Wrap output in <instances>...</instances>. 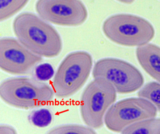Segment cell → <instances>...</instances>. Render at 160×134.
Masks as SVG:
<instances>
[{
  "label": "cell",
  "instance_id": "cell-1",
  "mask_svg": "<svg viewBox=\"0 0 160 134\" xmlns=\"http://www.w3.org/2000/svg\"><path fill=\"white\" fill-rule=\"evenodd\" d=\"M13 30L17 39L37 55L54 58L62 51V40L58 32L34 14H20L14 20Z\"/></svg>",
  "mask_w": 160,
  "mask_h": 134
},
{
  "label": "cell",
  "instance_id": "cell-2",
  "mask_svg": "<svg viewBox=\"0 0 160 134\" xmlns=\"http://www.w3.org/2000/svg\"><path fill=\"white\" fill-rule=\"evenodd\" d=\"M54 90L48 84L28 77H12L0 84V97L7 105L24 110L40 108L53 100Z\"/></svg>",
  "mask_w": 160,
  "mask_h": 134
},
{
  "label": "cell",
  "instance_id": "cell-3",
  "mask_svg": "<svg viewBox=\"0 0 160 134\" xmlns=\"http://www.w3.org/2000/svg\"><path fill=\"white\" fill-rule=\"evenodd\" d=\"M91 55L86 51L68 54L57 70L52 82L55 96L66 99L76 94L88 81L92 69Z\"/></svg>",
  "mask_w": 160,
  "mask_h": 134
},
{
  "label": "cell",
  "instance_id": "cell-4",
  "mask_svg": "<svg viewBox=\"0 0 160 134\" xmlns=\"http://www.w3.org/2000/svg\"><path fill=\"white\" fill-rule=\"evenodd\" d=\"M105 36L114 43L122 46H142L152 40L155 30L148 20L137 16L126 14L108 17L102 25Z\"/></svg>",
  "mask_w": 160,
  "mask_h": 134
},
{
  "label": "cell",
  "instance_id": "cell-5",
  "mask_svg": "<svg viewBox=\"0 0 160 134\" xmlns=\"http://www.w3.org/2000/svg\"><path fill=\"white\" fill-rule=\"evenodd\" d=\"M117 93L112 84L104 78H94L89 83L80 99V115L86 125L94 129L102 127L105 115L116 101Z\"/></svg>",
  "mask_w": 160,
  "mask_h": 134
},
{
  "label": "cell",
  "instance_id": "cell-6",
  "mask_svg": "<svg viewBox=\"0 0 160 134\" xmlns=\"http://www.w3.org/2000/svg\"><path fill=\"white\" fill-rule=\"evenodd\" d=\"M93 78H103L109 81L117 93L128 94L140 89L144 84L142 73L130 63L115 58L97 61L92 71Z\"/></svg>",
  "mask_w": 160,
  "mask_h": 134
},
{
  "label": "cell",
  "instance_id": "cell-7",
  "mask_svg": "<svg viewBox=\"0 0 160 134\" xmlns=\"http://www.w3.org/2000/svg\"><path fill=\"white\" fill-rule=\"evenodd\" d=\"M157 111L153 104L143 98L126 99L109 108L105 115L104 122L110 131L122 132L135 123L155 117Z\"/></svg>",
  "mask_w": 160,
  "mask_h": 134
},
{
  "label": "cell",
  "instance_id": "cell-8",
  "mask_svg": "<svg viewBox=\"0 0 160 134\" xmlns=\"http://www.w3.org/2000/svg\"><path fill=\"white\" fill-rule=\"evenodd\" d=\"M35 9L44 20L62 26L81 25L88 17L87 8L80 0H38Z\"/></svg>",
  "mask_w": 160,
  "mask_h": 134
},
{
  "label": "cell",
  "instance_id": "cell-9",
  "mask_svg": "<svg viewBox=\"0 0 160 134\" xmlns=\"http://www.w3.org/2000/svg\"><path fill=\"white\" fill-rule=\"evenodd\" d=\"M43 60L13 38L0 39V68L6 73L14 75L30 74Z\"/></svg>",
  "mask_w": 160,
  "mask_h": 134
},
{
  "label": "cell",
  "instance_id": "cell-10",
  "mask_svg": "<svg viewBox=\"0 0 160 134\" xmlns=\"http://www.w3.org/2000/svg\"><path fill=\"white\" fill-rule=\"evenodd\" d=\"M136 55L142 68L160 83V47L152 44H147L138 47Z\"/></svg>",
  "mask_w": 160,
  "mask_h": 134
},
{
  "label": "cell",
  "instance_id": "cell-11",
  "mask_svg": "<svg viewBox=\"0 0 160 134\" xmlns=\"http://www.w3.org/2000/svg\"><path fill=\"white\" fill-rule=\"evenodd\" d=\"M151 118L135 123L122 131L125 134H160V118Z\"/></svg>",
  "mask_w": 160,
  "mask_h": 134
},
{
  "label": "cell",
  "instance_id": "cell-12",
  "mask_svg": "<svg viewBox=\"0 0 160 134\" xmlns=\"http://www.w3.org/2000/svg\"><path fill=\"white\" fill-rule=\"evenodd\" d=\"M29 0H0V20L5 21L24 8Z\"/></svg>",
  "mask_w": 160,
  "mask_h": 134
},
{
  "label": "cell",
  "instance_id": "cell-13",
  "mask_svg": "<svg viewBox=\"0 0 160 134\" xmlns=\"http://www.w3.org/2000/svg\"><path fill=\"white\" fill-rule=\"evenodd\" d=\"M138 95L148 100L160 112V83L150 82L146 84L138 91Z\"/></svg>",
  "mask_w": 160,
  "mask_h": 134
},
{
  "label": "cell",
  "instance_id": "cell-14",
  "mask_svg": "<svg viewBox=\"0 0 160 134\" xmlns=\"http://www.w3.org/2000/svg\"><path fill=\"white\" fill-rule=\"evenodd\" d=\"M49 134H96L94 129L88 126L77 124H67L55 127L48 130Z\"/></svg>",
  "mask_w": 160,
  "mask_h": 134
},
{
  "label": "cell",
  "instance_id": "cell-15",
  "mask_svg": "<svg viewBox=\"0 0 160 134\" xmlns=\"http://www.w3.org/2000/svg\"><path fill=\"white\" fill-rule=\"evenodd\" d=\"M29 122L36 127H47L52 122L53 116L48 109L42 108L32 111L28 116Z\"/></svg>",
  "mask_w": 160,
  "mask_h": 134
},
{
  "label": "cell",
  "instance_id": "cell-16",
  "mask_svg": "<svg viewBox=\"0 0 160 134\" xmlns=\"http://www.w3.org/2000/svg\"><path fill=\"white\" fill-rule=\"evenodd\" d=\"M33 71L34 78L42 82L47 81L52 79L55 73L54 68L49 63L39 64Z\"/></svg>",
  "mask_w": 160,
  "mask_h": 134
},
{
  "label": "cell",
  "instance_id": "cell-17",
  "mask_svg": "<svg viewBox=\"0 0 160 134\" xmlns=\"http://www.w3.org/2000/svg\"><path fill=\"white\" fill-rule=\"evenodd\" d=\"M17 133L15 128L11 126L6 124L0 125V134H16Z\"/></svg>",
  "mask_w": 160,
  "mask_h": 134
},
{
  "label": "cell",
  "instance_id": "cell-18",
  "mask_svg": "<svg viewBox=\"0 0 160 134\" xmlns=\"http://www.w3.org/2000/svg\"><path fill=\"white\" fill-rule=\"evenodd\" d=\"M117 1L125 4H130L132 3L135 0H117Z\"/></svg>",
  "mask_w": 160,
  "mask_h": 134
}]
</instances>
